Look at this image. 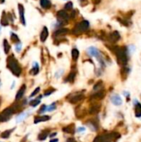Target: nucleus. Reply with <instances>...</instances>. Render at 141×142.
<instances>
[{"mask_svg":"<svg viewBox=\"0 0 141 142\" xmlns=\"http://www.w3.org/2000/svg\"><path fill=\"white\" fill-rule=\"evenodd\" d=\"M7 67L9 69L13 75H15L17 76H19L21 72H22V69L19 66V62L16 60V58L13 57V55H11L8 57L7 59Z\"/></svg>","mask_w":141,"mask_h":142,"instance_id":"f257e3e1","label":"nucleus"},{"mask_svg":"<svg viewBox=\"0 0 141 142\" xmlns=\"http://www.w3.org/2000/svg\"><path fill=\"white\" fill-rule=\"evenodd\" d=\"M113 52L116 55L117 57V62L121 66H125L128 62V58H127V54H126V49L125 48H120V47H115L111 49Z\"/></svg>","mask_w":141,"mask_h":142,"instance_id":"f03ea898","label":"nucleus"},{"mask_svg":"<svg viewBox=\"0 0 141 142\" xmlns=\"http://www.w3.org/2000/svg\"><path fill=\"white\" fill-rule=\"evenodd\" d=\"M120 138V134L116 132H111V133L105 134L102 135H99L95 139L94 142H111Z\"/></svg>","mask_w":141,"mask_h":142,"instance_id":"7ed1b4c3","label":"nucleus"},{"mask_svg":"<svg viewBox=\"0 0 141 142\" xmlns=\"http://www.w3.org/2000/svg\"><path fill=\"white\" fill-rule=\"evenodd\" d=\"M88 28H89V22L85 20L79 22V23L75 27V28H73L72 33H73V34L74 33L78 34V33H81V32H85Z\"/></svg>","mask_w":141,"mask_h":142,"instance_id":"20e7f679","label":"nucleus"},{"mask_svg":"<svg viewBox=\"0 0 141 142\" xmlns=\"http://www.w3.org/2000/svg\"><path fill=\"white\" fill-rule=\"evenodd\" d=\"M13 113L12 108H6L4 111L0 114V122H3L8 121Z\"/></svg>","mask_w":141,"mask_h":142,"instance_id":"39448f33","label":"nucleus"},{"mask_svg":"<svg viewBox=\"0 0 141 142\" xmlns=\"http://www.w3.org/2000/svg\"><path fill=\"white\" fill-rule=\"evenodd\" d=\"M120 38V33H118L117 31L113 32V33H111L110 35H109V40H110V42H111V43H115L117 41H119Z\"/></svg>","mask_w":141,"mask_h":142,"instance_id":"423d86ee","label":"nucleus"},{"mask_svg":"<svg viewBox=\"0 0 141 142\" xmlns=\"http://www.w3.org/2000/svg\"><path fill=\"white\" fill-rule=\"evenodd\" d=\"M111 102L115 105V106H120L122 104V99L119 95H113L111 97Z\"/></svg>","mask_w":141,"mask_h":142,"instance_id":"0eeeda50","label":"nucleus"},{"mask_svg":"<svg viewBox=\"0 0 141 142\" xmlns=\"http://www.w3.org/2000/svg\"><path fill=\"white\" fill-rule=\"evenodd\" d=\"M19 17H20V22L22 24L25 25V17H24V8L22 4H19Z\"/></svg>","mask_w":141,"mask_h":142,"instance_id":"6e6552de","label":"nucleus"},{"mask_svg":"<svg viewBox=\"0 0 141 142\" xmlns=\"http://www.w3.org/2000/svg\"><path fill=\"white\" fill-rule=\"evenodd\" d=\"M47 37H48V29L47 27H44L42 33L40 34V40L42 41V43H44L45 41H46V39L47 38Z\"/></svg>","mask_w":141,"mask_h":142,"instance_id":"1a4fd4ad","label":"nucleus"},{"mask_svg":"<svg viewBox=\"0 0 141 142\" xmlns=\"http://www.w3.org/2000/svg\"><path fill=\"white\" fill-rule=\"evenodd\" d=\"M25 90H26V86L25 85H22L20 89L19 90V91H17V93L16 95V100H20L22 97H23V95L25 93Z\"/></svg>","mask_w":141,"mask_h":142,"instance_id":"9d476101","label":"nucleus"},{"mask_svg":"<svg viewBox=\"0 0 141 142\" xmlns=\"http://www.w3.org/2000/svg\"><path fill=\"white\" fill-rule=\"evenodd\" d=\"M57 17L60 20H66L68 18V14L64 10H60L57 12Z\"/></svg>","mask_w":141,"mask_h":142,"instance_id":"9b49d317","label":"nucleus"},{"mask_svg":"<svg viewBox=\"0 0 141 142\" xmlns=\"http://www.w3.org/2000/svg\"><path fill=\"white\" fill-rule=\"evenodd\" d=\"M50 119L49 116H37L35 118L34 120V123L35 124H38L39 122H42V121H47Z\"/></svg>","mask_w":141,"mask_h":142,"instance_id":"f8f14e48","label":"nucleus"},{"mask_svg":"<svg viewBox=\"0 0 141 142\" xmlns=\"http://www.w3.org/2000/svg\"><path fill=\"white\" fill-rule=\"evenodd\" d=\"M40 4L41 6L45 9H49L52 6V3L50 2V0H40Z\"/></svg>","mask_w":141,"mask_h":142,"instance_id":"ddd939ff","label":"nucleus"},{"mask_svg":"<svg viewBox=\"0 0 141 142\" xmlns=\"http://www.w3.org/2000/svg\"><path fill=\"white\" fill-rule=\"evenodd\" d=\"M63 131L64 132H67L69 134H73L75 132V125H70L65 128H63Z\"/></svg>","mask_w":141,"mask_h":142,"instance_id":"4468645a","label":"nucleus"},{"mask_svg":"<svg viewBox=\"0 0 141 142\" xmlns=\"http://www.w3.org/2000/svg\"><path fill=\"white\" fill-rule=\"evenodd\" d=\"M84 98V97L82 95H78V96H75V97H73L71 99H70V102L74 104V103H77L81 102V100H82Z\"/></svg>","mask_w":141,"mask_h":142,"instance_id":"2eb2a0df","label":"nucleus"},{"mask_svg":"<svg viewBox=\"0 0 141 142\" xmlns=\"http://www.w3.org/2000/svg\"><path fill=\"white\" fill-rule=\"evenodd\" d=\"M29 113H27V112H22L20 115H19L17 116V119H16V121L17 123H20L21 121H22L24 120V119L28 116Z\"/></svg>","mask_w":141,"mask_h":142,"instance_id":"dca6fc26","label":"nucleus"},{"mask_svg":"<svg viewBox=\"0 0 141 142\" xmlns=\"http://www.w3.org/2000/svg\"><path fill=\"white\" fill-rule=\"evenodd\" d=\"M69 33V30L67 28H62V29H59L57 30L56 33H55V36H63V35H66Z\"/></svg>","mask_w":141,"mask_h":142,"instance_id":"f3484780","label":"nucleus"},{"mask_svg":"<svg viewBox=\"0 0 141 142\" xmlns=\"http://www.w3.org/2000/svg\"><path fill=\"white\" fill-rule=\"evenodd\" d=\"M48 134H49V131H47V130L43 131H42V132H41V133L39 134V135H38V139H39L40 140H46V139H47V135H48Z\"/></svg>","mask_w":141,"mask_h":142,"instance_id":"a211bd4d","label":"nucleus"},{"mask_svg":"<svg viewBox=\"0 0 141 142\" xmlns=\"http://www.w3.org/2000/svg\"><path fill=\"white\" fill-rule=\"evenodd\" d=\"M1 24L3 26H7L8 24V16L6 14L5 12H3L2 14V18H1Z\"/></svg>","mask_w":141,"mask_h":142,"instance_id":"6ab92c4d","label":"nucleus"},{"mask_svg":"<svg viewBox=\"0 0 141 142\" xmlns=\"http://www.w3.org/2000/svg\"><path fill=\"white\" fill-rule=\"evenodd\" d=\"M104 96H105V91H99L97 93H95V95L92 96V98L100 100V99H102L104 97Z\"/></svg>","mask_w":141,"mask_h":142,"instance_id":"aec40b11","label":"nucleus"},{"mask_svg":"<svg viewBox=\"0 0 141 142\" xmlns=\"http://www.w3.org/2000/svg\"><path fill=\"white\" fill-rule=\"evenodd\" d=\"M3 47H4V52H5V54H8L10 51V45L6 39L3 40Z\"/></svg>","mask_w":141,"mask_h":142,"instance_id":"412c9836","label":"nucleus"},{"mask_svg":"<svg viewBox=\"0 0 141 142\" xmlns=\"http://www.w3.org/2000/svg\"><path fill=\"white\" fill-rule=\"evenodd\" d=\"M71 57H72V59H73L74 61H76L77 59H78V57H79V51H78V50L76 49V48L72 49Z\"/></svg>","mask_w":141,"mask_h":142,"instance_id":"4be33fe9","label":"nucleus"},{"mask_svg":"<svg viewBox=\"0 0 141 142\" xmlns=\"http://www.w3.org/2000/svg\"><path fill=\"white\" fill-rule=\"evenodd\" d=\"M135 116L136 117H140L141 116V105L139 103H136V107H135Z\"/></svg>","mask_w":141,"mask_h":142,"instance_id":"5701e85b","label":"nucleus"},{"mask_svg":"<svg viewBox=\"0 0 141 142\" xmlns=\"http://www.w3.org/2000/svg\"><path fill=\"white\" fill-rule=\"evenodd\" d=\"M100 105H94V106H92L91 107H90V113L91 114H95L97 113L99 111H100Z\"/></svg>","mask_w":141,"mask_h":142,"instance_id":"b1692460","label":"nucleus"},{"mask_svg":"<svg viewBox=\"0 0 141 142\" xmlns=\"http://www.w3.org/2000/svg\"><path fill=\"white\" fill-rule=\"evenodd\" d=\"M89 52H90V54L92 55V56H95V57H98L99 56V52L96 48H89Z\"/></svg>","mask_w":141,"mask_h":142,"instance_id":"393cba45","label":"nucleus"},{"mask_svg":"<svg viewBox=\"0 0 141 142\" xmlns=\"http://www.w3.org/2000/svg\"><path fill=\"white\" fill-rule=\"evenodd\" d=\"M86 124L88 125V126L91 129L92 131H96L97 129V125H96V123H95L93 121H88Z\"/></svg>","mask_w":141,"mask_h":142,"instance_id":"a878e982","label":"nucleus"},{"mask_svg":"<svg viewBox=\"0 0 141 142\" xmlns=\"http://www.w3.org/2000/svg\"><path fill=\"white\" fill-rule=\"evenodd\" d=\"M13 131V130H10V131H3V133L1 134V137L3 139H7L8 138V137L10 136V134H11V132Z\"/></svg>","mask_w":141,"mask_h":142,"instance_id":"bb28decb","label":"nucleus"},{"mask_svg":"<svg viewBox=\"0 0 141 142\" xmlns=\"http://www.w3.org/2000/svg\"><path fill=\"white\" fill-rule=\"evenodd\" d=\"M75 76H76V73H75V72H71L70 74H69V76H67L66 81H70V82L74 81Z\"/></svg>","mask_w":141,"mask_h":142,"instance_id":"cd10ccee","label":"nucleus"},{"mask_svg":"<svg viewBox=\"0 0 141 142\" xmlns=\"http://www.w3.org/2000/svg\"><path fill=\"white\" fill-rule=\"evenodd\" d=\"M41 102V100H40V99H35V100H32V102H30V105L33 107H36L38 106V105H39V103Z\"/></svg>","mask_w":141,"mask_h":142,"instance_id":"c85d7f7f","label":"nucleus"},{"mask_svg":"<svg viewBox=\"0 0 141 142\" xmlns=\"http://www.w3.org/2000/svg\"><path fill=\"white\" fill-rule=\"evenodd\" d=\"M11 40H12V42L13 43H19V37H17L16 34L14 33H13L11 35Z\"/></svg>","mask_w":141,"mask_h":142,"instance_id":"c756f323","label":"nucleus"},{"mask_svg":"<svg viewBox=\"0 0 141 142\" xmlns=\"http://www.w3.org/2000/svg\"><path fill=\"white\" fill-rule=\"evenodd\" d=\"M56 103H52V105H50V106H47V110L46 111H52L53 110L56 109Z\"/></svg>","mask_w":141,"mask_h":142,"instance_id":"7c9ffc66","label":"nucleus"},{"mask_svg":"<svg viewBox=\"0 0 141 142\" xmlns=\"http://www.w3.org/2000/svg\"><path fill=\"white\" fill-rule=\"evenodd\" d=\"M38 64H36V67H33V69L31 71V74H33V75H36V74H38Z\"/></svg>","mask_w":141,"mask_h":142,"instance_id":"2f4dec72","label":"nucleus"},{"mask_svg":"<svg viewBox=\"0 0 141 142\" xmlns=\"http://www.w3.org/2000/svg\"><path fill=\"white\" fill-rule=\"evenodd\" d=\"M65 9H66V10H71L72 9V3L71 2H68L66 3L65 5Z\"/></svg>","mask_w":141,"mask_h":142,"instance_id":"473e14b6","label":"nucleus"},{"mask_svg":"<svg viewBox=\"0 0 141 142\" xmlns=\"http://www.w3.org/2000/svg\"><path fill=\"white\" fill-rule=\"evenodd\" d=\"M39 91H40V87H37V88H36V89L33 91V93H32V94L30 95V97H33L34 96H36V95H37V94L39 92Z\"/></svg>","mask_w":141,"mask_h":142,"instance_id":"72a5a7b5","label":"nucleus"},{"mask_svg":"<svg viewBox=\"0 0 141 142\" xmlns=\"http://www.w3.org/2000/svg\"><path fill=\"white\" fill-rule=\"evenodd\" d=\"M46 110H47V106L46 105H42V107L40 108V111H39V113H44L45 111H46Z\"/></svg>","mask_w":141,"mask_h":142,"instance_id":"f704fd0d","label":"nucleus"},{"mask_svg":"<svg viewBox=\"0 0 141 142\" xmlns=\"http://www.w3.org/2000/svg\"><path fill=\"white\" fill-rule=\"evenodd\" d=\"M101 85H102V82H101V81H99L98 83H96V84H95V86H94V90H95V91H96V90H99L100 87H101Z\"/></svg>","mask_w":141,"mask_h":142,"instance_id":"c9c22d12","label":"nucleus"},{"mask_svg":"<svg viewBox=\"0 0 141 142\" xmlns=\"http://www.w3.org/2000/svg\"><path fill=\"white\" fill-rule=\"evenodd\" d=\"M54 91H55V90H53V89H50V90L47 91L46 92H45L44 96H45V97H47V96H50V95H51V94H52V93Z\"/></svg>","mask_w":141,"mask_h":142,"instance_id":"e433bc0d","label":"nucleus"},{"mask_svg":"<svg viewBox=\"0 0 141 142\" xmlns=\"http://www.w3.org/2000/svg\"><path fill=\"white\" fill-rule=\"evenodd\" d=\"M85 127H79L78 129H77V132H78V133H82V132H85Z\"/></svg>","mask_w":141,"mask_h":142,"instance_id":"4c0bfd02","label":"nucleus"},{"mask_svg":"<svg viewBox=\"0 0 141 142\" xmlns=\"http://www.w3.org/2000/svg\"><path fill=\"white\" fill-rule=\"evenodd\" d=\"M81 6H85L86 4H88L87 0H81Z\"/></svg>","mask_w":141,"mask_h":142,"instance_id":"58836bf2","label":"nucleus"},{"mask_svg":"<svg viewBox=\"0 0 141 142\" xmlns=\"http://www.w3.org/2000/svg\"><path fill=\"white\" fill-rule=\"evenodd\" d=\"M92 3L95 4V5H97V4H99L100 3H101V0H91Z\"/></svg>","mask_w":141,"mask_h":142,"instance_id":"ea45409f","label":"nucleus"},{"mask_svg":"<svg viewBox=\"0 0 141 142\" xmlns=\"http://www.w3.org/2000/svg\"><path fill=\"white\" fill-rule=\"evenodd\" d=\"M66 142H77L74 138H68L66 140Z\"/></svg>","mask_w":141,"mask_h":142,"instance_id":"a19ab883","label":"nucleus"},{"mask_svg":"<svg viewBox=\"0 0 141 142\" xmlns=\"http://www.w3.org/2000/svg\"><path fill=\"white\" fill-rule=\"evenodd\" d=\"M75 17H76V12H75V11H72L71 17V18H74Z\"/></svg>","mask_w":141,"mask_h":142,"instance_id":"79ce46f5","label":"nucleus"},{"mask_svg":"<svg viewBox=\"0 0 141 142\" xmlns=\"http://www.w3.org/2000/svg\"><path fill=\"white\" fill-rule=\"evenodd\" d=\"M8 17H9V19H10V21H11V22H13V17L11 16L10 13H8Z\"/></svg>","mask_w":141,"mask_h":142,"instance_id":"37998d69","label":"nucleus"},{"mask_svg":"<svg viewBox=\"0 0 141 142\" xmlns=\"http://www.w3.org/2000/svg\"><path fill=\"white\" fill-rule=\"evenodd\" d=\"M50 142H58V139L55 138V139H53L52 140H50Z\"/></svg>","mask_w":141,"mask_h":142,"instance_id":"c03bdc74","label":"nucleus"},{"mask_svg":"<svg viewBox=\"0 0 141 142\" xmlns=\"http://www.w3.org/2000/svg\"><path fill=\"white\" fill-rule=\"evenodd\" d=\"M57 135V133H54V134H52L51 135V136H50V137H54V135Z\"/></svg>","mask_w":141,"mask_h":142,"instance_id":"a18cd8bd","label":"nucleus"},{"mask_svg":"<svg viewBox=\"0 0 141 142\" xmlns=\"http://www.w3.org/2000/svg\"><path fill=\"white\" fill-rule=\"evenodd\" d=\"M5 0H0V3H3Z\"/></svg>","mask_w":141,"mask_h":142,"instance_id":"49530a36","label":"nucleus"}]
</instances>
